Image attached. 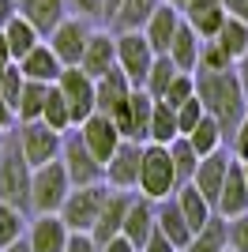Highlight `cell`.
<instances>
[{
	"label": "cell",
	"instance_id": "cell-1",
	"mask_svg": "<svg viewBox=\"0 0 248 252\" xmlns=\"http://www.w3.org/2000/svg\"><path fill=\"white\" fill-rule=\"evenodd\" d=\"M196 98L203 102V109L218 121L222 136H233V128L245 121L248 113V98L241 91L237 72H196Z\"/></svg>",
	"mask_w": 248,
	"mask_h": 252
},
{
	"label": "cell",
	"instance_id": "cell-2",
	"mask_svg": "<svg viewBox=\"0 0 248 252\" xmlns=\"http://www.w3.org/2000/svg\"><path fill=\"white\" fill-rule=\"evenodd\" d=\"M31 181H34V169L23 158L15 136L8 132L4 151H0V200L19 207V211H31Z\"/></svg>",
	"mask_w": 248,
	"mask_h": 252
},
{
	"label": "cell",
	"instance_id": "cell-3",
	"mask_svg": "<svg viewBox=\"0 0 248 252\" xmlns=\"http://www.w3.org/2000/svg\"><path fill=\"white\" fill-rule=\"evenodd\" d=\"M135 192H143L147 200H165L177 192V173L169 162V147L162 143H143V162H139V185Z\"/></svg>",
	"mask_w": 248,
	"mask_h": 252
},
{
	"label": "cell",
	"instance_id": "cell-4",
	"mask_svg": "<svg viewBox=\"0 0 248 252\" xmlns=\"http://www.w3.org/2000/svg\"><path fill=\"white\" fill-rule=\"evenodd\" d=\"M72 192V181H68V169H64L61 158H53L45 166L34 169V181H31V211L34 215H57L61 203L68 200Z\"/></svg>",
	"mask_w": 248,
	"mask_h": 252
},
{
	"label": "cell",
	"instance_id": "cell-5",
	"mask_svg": "<svg viewBox=\"0 0 248 252\" xmlns=\"http://www.w3.org/2000/svg\"><path fill=\"white\" fill-rule=\"evenodd\" d=\"M11 136L19 143L23 158L31 162V169L45 166L53 158H61V147H64V132L49 128L45 121H19V125L11 128Z\"/></svg>",
	"mask_w": 248,
	"mask_h": 252
},
{
	"label": "cell",
	"instance_id": "cell-6",
	"mask_svg": "<svg viewBox=\"0 0 248 252\" xmlns=\"http://www.w3.org/2000/svg\"><path fill=\"white\" fill-rule=\"evenodd\" d=\"M105 192H109L105 181H98V185H79V189L68 192V200L57 211L64 219V226H68V233H91L94 230V219H98V207H102Z\"/></svg>",
	"mask_w": 248,
	"mask_h": 252
},
{
	"label": "cell",
	"instance_id": "cell-7",
	"mask_svg": "<svg viewBox=\"0 0 248 252\" xmlns=\"http://www.w3.org/2000/svg\"><path fill=\"white\" fill-rule=\"evenodd\" d=\"M151 109H155V98L147 94L143 87H132L124 102H117L109 109L113 125L121 128L124 139H135V143H147V132H151Z\"/></svg>",
	"mask_w": 248,
	"mask_h": 252
},
{
	"label": "cell",
	"instance_id": "cell-8",
	"mask_svg": "<svg viewBox=\"0 0 248 252\" xmlns=\"http://www.w3.org/2000/svg\"><path fill=\"white\" fill-rule=\"evenodd\" d=\"M91 34H94L91 19H83V15H64V19L53 27V34L45 38V42H49V49L61 57L64 68H72V64L83 61V49H87V42H91Z\"/></svg>",
	"mask_w": 248,
	"mask_h": 252
},
{
	"label": "cell",
	"instance_id": "cell-9",
	"mask_svg": "<svg viewBox=\"0 0 248 252\" xmlns=\"http://www.w3.org/2000/svg\"><path fill=\"white\" fill-rule=\"evenodd\" d=\"M158 53L151 49V42L143 38V31H121L117 34V68L128 75L132 87H143L147 72H151V61Z\"/></svg>",
	"mask_w": 248,
	"mask_h": 252
},
{
	"label": "cell",
	"instance_id": "cell-10",
	"mask_svg": "<svg viewBox=\"0 0 248 252\" xmlns=\"http://www.w3.org/2000/svg\"><path fill=\"white\" fill-rule=\"evenodd\" d=\"M61 162H64V169H68V181H72V189L105 181V166H102V162H98V158H94L87 147H83V139H79V132H75V128H68V132H64Z\"/></svg>",
	"mask_w": 248,
	"mask_h": 252
},
{
	"label": "cell",
	"instance_id": "cell-11",
	"mask_svg": "<svg viewBox=\"0 0 248 252\" xmlns=\"http://www.w3.org/2000/svg\"><path fill=\"white\" fill-rule=\"evenodd\" d=\"M57 87H61L64 102H68V117H72V128H75V125H83V121H87V117L98 109V105H94V79L83 72L79 64L64 68L61 79H57Z\"/></svg>",
	"mask_w": 248,
	"mask_h": 252
},
{
	"label": "cell",
	"instance_id": "cell-12",
	"mask_svg": "<svg viewBox=\"0 0 248 252\" xmlns=\"http://www.w3.org/2000/svg\"><path fill=\"white\" fill-rule=\"evenodd\" d=\"M75 132H79V139H83V147L91 151L94 158H98V162H109V155H113L117 147H121V128L113 125V117L109 113H98V109H94L91 117H87V121H83V125H75Z\"/></svg>",
	"mask_w": 248,
	"mask_h": 252
},
{
	"label": "cell",
	"instance_id": "cell-13",
	"mask_svg": "<svg viewBox=\"0 0 248 252\" xmlns=\"http://www.w3.org/2000/svg\"><path fill=\"white\" fill-rule=\"evenodd\" d=\"M139 162H143V143L121 139V147L105 162V185H109V189L135 192V185H139Z\"/></svg>",
	"mask_w": 248,
	"mask_h": 252
},
{
	"label": "cell",
	"instance_id": "cell-14",
	"mask_svg": "<svg viewBox=\"0 0 248 252\" xmlns=\"http://www.w3.org/2000/svg\"><path fill=\"white\" fill-rule=\"evenodd\" d=\"M128 203H132V192H124V189H109V192H105L102 207H98V219H94V230H91V237L98 245H105L109 237H117V233L124 230Z\"/></svg>",
	"mask_w": 248,
	"mask_h": 252
},
{
	"label": "cell",
	"instance_id": "cell-15",
	"mask_svg": "<svg viewBox=\"0 0 248 252\" xmlns=\"http://www.w3.org/2000/svg\"><path fill=\"white\" fill-rule=\"evenodd\" d=\"M27 245L31 252H64L68 249V226L61 215H34L27 222Z\"/></svg>",
	"mask_w": 248,
	"mask_h": 252
},
{
	"label": "cell",
	"instance_id": "cell-16",
	"mask_svg": "<svg viewBox=\"0 0 248 252\" xmlns=\"http://www.w3.org/2000/svg\"><path fill=\"white\" fill-rule=\"evenodd\" d=\"M229 162H233V155H229L226 147H218V151H211V155H203V158H199V166H196L192 185L203 192V200L211 203V207L218 203V192H222V181H226Z\"/></svg>",
	"mask_w": 248,
	"mask_h": 252
},
{
	"label": "cell",
	"instance_id": "cell-17",
	"mask_svg": "<svg viewBox=\"0 0 248 252\" xmlns=\"http://www.w3.org/2000/svg\"><path fill=\"white\" fill-rule=\"evenodd\" d=\"M177 27H181V8L169 4V0H162L139 31H143V38L151 42V49H155V53H165V49H169V42H173V34H177Z\"/></svg>",
	"mask_w": 248,
	"mask_h": 252
},
{
	"label": "cell",
	"instance_id": "cell-18",
	"mask_svg": "<svg viewBox=\"0 0 248 252\" xmlns=\"http://www.w3.org/2000/svg\"><path fill=\"white\" fill-rule=\"evenodd\" d=\"M79 68L91 75V79H102L109 68H117V34H109V31H94V34H91V42H87V49H83Z\"/></svg>",
	"mask_w": 248,
	"mask_h": 252
},
{
	"label": "cell",
	"instance_id": "cell-19",
	"mask_svg": "<svg viewBox=\"0 0 248 252\" xmlns=\"http://www.w3.org/2000/svg\"><path fill=\"white\" fill-rule=\"evenodd\" d=\"M19 72H23V79H34V83H57L61 79V72H64V64H61V57L49 49V42L41 38L38 45H34L27 57H19Z\"/></svg>",
	"mask_w": 248,
	"mask_h": 252
},
{
	"label": "cell",
	"instance_id": "cell-20",
	"mask_svg": "<svg viewBox=\"0 0 248 252\" xmlns=\"http://www.w3.org/2000/svg\"><path fill=\"white\" fill-rule=\"evenodd\" d=\"M215 211L222 215V219H233V215L248 211V181H245V166H241L237 158H233L229 169H226V181H222V192H218Z\"/></svg>",
	"mask_w": 248,
	"mask_h": 252
},
{
	"label": "cell",
	"instance_id": "cell-21",
	"mask_svg": "<svg viewBox=\"0 0 248 252\" xmlns=\"http://www.w3.org/2000/svg\"><path fill=\"white\" fill-rule=\"evenodd\" d=\"M155 211L158 203L147 200L143 192L139 196H132V203H128V215H124V237L135 245V249H143L147 241H151V233H155Z\"/></svg>",
	"mask_w": 248,
	"mask_h": 252
},
{
	"label": "cell",
	"instance_id": "cell-22",
	"mask_svg": "<svg viewBox=\"0 0 248 252\" xmlns=\"http://www.w3.org/2000/svg\"><path fill=\"white\" fill-rule=\"evenodd\" d=\"M181 11H185V23L199 38H215V34L222 31V23L229 19L226 8H222V0H185Z\"/></svg>",
	"mask_w": 248,
	"mask_h": 252
},
{
	"label": "cell",
	"instance_id": "cell-23",
	"mask_svg": "<svg viewBox=\"0 0 248 252\" xmlns=\"http://www.w3.org/2000/svg\"><path fill=\"white\" fill-rule=\"evenodd\" d=\"M155 230L162 233L169 245H177V249H185V245L192 241V226H188V219L181 215V207H177L173 196L158 200V211H155Z\"/></svg>",
	"mask_w": 248,
	"mask_h": 252
},
{
	"label": "cell",
	"instance_id": "cell-24",
	"mask_svg": "<svg viewBox=\"0 0 248 252\" xmlns=\"http://www.w3.org/2000/svg\"><path fill=\"white\" fill-rule=\"evenodd\" d=\"M19 15L31 23L41 38H49L53 27L68 15V0H19Z\"/></svg>",
	"mask_w": 248,
	"mask_h": 252
},
{
	"label": "cell",
	"instance_id": "cell-25",
	"mask_svg": "<svg viewBox=\"0 0 248 252\" xmlns=\"http://www.w3.org/2000/svg\"><path fill=\"white\" fill-rule=\"evenodd\" d=\"M199 38L192 27L185 23V15H181V27H177L173 34V42H169V49H165V57L177 64V72H196V64H199Z\"/></svg>",
	"mask_w": 248,
	"mask_h": 252
},
{
	"label": "cell",
	"instance_id": "cell-26",
	"mask_svg": "<svg viewBox=\"0 0 248 252\" xmlns=\"http://www.w3.org/2000/svg\"><path fill=\"white\" fill-rule=\"evenodd\" d=\"M128 91H132V83H128V75L121 68H109L102 79H94V105H98V113H109L117 102L128 98Z\"/></svg>",
	"mask_w": 248,
	"mask_h": 252
},
{
	"label": "cell",
	"instance_id": "cell-27",
	"mask_svg": "<svg viewBox=\"0 0 248 252\" xmlns=\"http://www.w3.org/2000/svg\"><path fill=\"white\" fill-rule=\"evenodd\" d=\"M173 200H177V207H181V215L188 219L192 233H196L199 226H203V222L211 219V215H215V207H211V203L203 200V192H199L196 185H192V181H188V185H181V189L173 192Z\"/></svg>",
	"mask_w": 248,
	"mask_h": 252
},
{
	"label": "cell",
	"instance_id": "cell-28",
	"mask_svg": "<svg viewBox=\"0 0 248 252\" xmlns=\"http://www.w3.org/2000/svg\"><path fill=\"white\" fill-rule=\"evenodd\" d=\"M222 249H229L226 245V219L215 211V215L192 233V241H188L181 252H222Z\"/></svg>",
	"mask_w": 248,
	"mask_h": 252
},
{
	"label": "cell",
	"instance_id": "cell-29",
	"mask_svg": "<svg viewBox=\"0 0 248 252\" xmlns=\"http://www.w3.org/2000/svg\"><path fill=\"white\" fill-rule=\"evenodd\" d=\"M0 31H4V42H8V53H11V61H19V57H27V53H31L34 45L41 42V34L34 31V27H31L27 19H23V15H11V19L4 23Z\"/></svg>",
	"mask_w": 248,
	"mask_h": 252
},
{
	"label": "cell",
	"instance_id": "cell-30",
	"mask_svg": "<svg viewBox=\"0 0 248 252\" xmlns=\"http://www.w3.org/2000/svg\"><path fill=\"white\" fill-rule=\"evenodd\" d=\"M177 136H181V128H177V109L158 98L155 109H151V132H147V143H162V147H169Z\"/></svg>",
	"mask_w": 248,
	"mask_h": 252
},
{
	"label": "cell",
	"instance_id": "cell-31",
	"mask_svg": "<svg viewBox=\"0 0 248 252\" xmlns=\"http://www.w3.org/2000/svg\"><path fill=\"white\" fill-rule=\"evenodd\" d=\"M169 162H173V173H177V189H181V185H188V181L196 177L199 155H196V147H192V143H188L185 136H177L173 143H169Z\"/></svg>",
	"mask_w": 248,
	"mask_h": 252
},
{
	"label": "cell",
	"instance_id": "cell-32",
	"mask_svg": "<svg viewBox=\"0 0 248 252\" xmlns=\"http://www.w3.org/2000/svg\"><path fill=\"white\" fill-rule=\"evenodd\" d=\"M188 143L196 147V155L203 158V155H211V151H218V147H226V136H222V128H218V121L211 113H203V121H199L192 132H188Z\"/></svg>",
	"mask_w": 248,
	"mask_h": 252
},
{
	"label": "cell",
	"instance_id": "cell-33",
	"mask_svg": "<svg viewBox=\"0 0 248 252\" xmlns=\"http://www.w3.org/2000/svg\"><path fill=\"white\" fill-rule=\"evenodd\" d=\"M158 4H162V0H121V8H117V15H113V27L117 31H139Z\"/></svg>",
	"mask_w": 248,
	"mask_h": 252
},
{
	"label": "cell",
	"instance_id": "cell-34",
	"mask_svg": "<svg viewBox=\"0 0 248 252\" xmlns=\"http://www.w3.org/2000/svg\"><path fill=\"white\" fill-rule=\"evenodd\" d=\"M45 91H49V83H34V79H27L23 91H19V102H15V121H41Z\"/></svg>",
	"mask_w": 248,
	"mask_h": 252
},
{
	"label": "cell",
	"instance_id": "cell-35",
	"mask_svg": "<svg viewBox=\"0 0 248 252\" xmlns=\"http://www.w3.org/2000/svg\"><path fill=\"white\" fill-rule=\"evenodd\" d=\"M173 75H177V64L165 57V53H158L155 61H151V72H147V79H143V91L151 98H162L165 91H169V83H173Z\"/></svg>",
	"mask_w": 248,
	"mask_h": 252
},
{
	"label": "cell",
	"instance_id": "cell-36",
	"mask_svg": "<svg viewBox=\"0 0 248 252\" xmlns=\"http://www.w3.org/2000/svg\"><path fill=\"white\" fill-rule=\"evenodd\" d=\"M229 68H237V61L226 53V45L218 42V38H203V42H199L196 72H229Z\"/></svg>",
	"mask_w": 248,
	"mask_h": 252
},
{
	"label": "cell",
	"instance_id": "cell-37",
	"mask_svg": "<svg viewBox=\"0 0 248 252\" xmlns=\"http://www.w3.org/2000/svg\"><path fill=\"white\" fill-rule=\"evenodd\" d=\"M19 237H27V211L0 200V252L8 249V245H15Z\"/></svg>",
	"mask_w": 248,
	"mask_h": 252
},
{
	"label": "cell",
	"instance_id": "cell-38",
	"mask_svg": "<svg viewBox=\"0 0 248 252\" xmlns=\"http://www.w3.org/2000/svg\"><path fill=\"white\" fill-rule=\"evenodd\" d=\"M41 121L49 128H57V132H68L72 128V117H68V102H64L61 87L49 83V91H45V105H41Z\"/></svg>",
	"mask_w": 248,
	"mask_h": 252
},
{
	"label": "cell",
	"instance_id": "cell-39",
	"mask_svg": "<svg viewBox=\"0 0 248 252\" xmlns=\"http://www.w3.org/2000/svg\"><path fill=\"white\" fill-rule=\"evenodd\" d=\"M215 38L226 45V53L233 57V61H241V57L248 53V23L245 19H226V23H222V31H218Z\"/></svg>",
	"mask_w": 248,
	"mask_h": 252
},
{
	"label": "cell",
	"instance_id": "cell-40",
	"mask_svg": "<svg viewBox=\"0 0 248 252\" xmlns=\"http://www.w3.org/2000/svg\"><path fill=\"white\" fill-rule=\"evenodd\" d=\"M192 94H196V72H177L173 83H169V91L162 94V102H169L177 109V105H185Z\"/></svg>",
	"mask_w": 248,
	"mask_h": 252
},
{
	"label": "cell",
	"instance_id": "cell-41",
	"mask_svg": "<svg viewBox=\"0 0 248 252\" xmlns=\"http://www.w3.org/2000/svg\"><path fill=\"white\" fill-rule=\"evenodd\" d=\"M23 83H27V79H23L19 64L11 61L8 68L0 72V98H4V102H8L11 109H15V102H19V91H23Z\"/></svg>",
	"mask_w": 248,
	"mask_h": 252
},
{
	"label": "cell",
	"instance_id": "cell-42",
	"mask_svg": "<svg viewBox=\"0 0 248 252\" xmlns=\"http://www.w3.org/2000/svg\"><path fill=\"white\" fill-rule=\"evenodd\" d=\"M226 245L233 252H248V211L226 219Z\"/></svg>",
	"mask_w": 248,
	"mask_h": 252
},
{
	"label": "cell",
	"instance_id": "cell-43",
	"mask_svg": "<svg viewBox=\"0 0 248 252\" xmlns=\"http://www.w3.org/2000/svg\"><path fill=\"white\" fill-rule=\"evenodd\" d=\"M203 113H207V109H203V102H199L196 94L188 98L185 105H177V128H181V136H188V132L203 121Z\"/></svg>",
	"mask_w": 248,
	"mask_h": 252
},
{
	"label": "cell",
	"instance_id": "cell-44",
	"mask_svg": "<svg viewBox=\"0 0 248 252\" xmlns=\"http://www.w3.org/2000/svg\"><path fill=\"white\" fill-rule=\"evenodd\" d=\"M229 155L237 158V162H248V113L237 128H233V136H229Z\"/></svg>",
	"mask_w": 248,
	"mask_h": 252
},
{
	"label": "cell",
	"instance_id": "cell-45",
	"mask_svg": "<svg viewBox=\"0 0 248 252\" xmlns=\"http://www.w3.org/2000/svg\"><path fill=\"white\" fill-rule=\"evenodd\" d=\"M68 11L83 19H102V0H68Z\"/></svg>",
	"mask_w": 248,
	"mask_h": 252
},
{
	"label": "cell",
	"instance_id": "cell-46",
	"mask_svg": "<svg viewBox=\"0 0 248 252\" xmlns=\"http://www.w3.org/2000/svg\"><path fill=\"white\" fill-rule=\"evenodd\" d=\"M64 252H102V249H98V241L91 233H68V249Z\"/></svg>",
	"mask_w": 248,
	"mask_h": 252
},
{
	"label": "cell",
	"instance_id": "cell-47",
	"mask_svg": "<svg viewBox=\"0 0 248 252\" xmlns=\"http://www.w3.org/2000/svg\"><path fill=\"white\" fill-rule=\"evenodd\" d=\"M98 249H102V252H139V249H135L132 241H128V237H124V233L109 237V241H105V245H98Z\"/></svg>",
	"mask_w": 248,
	"mask_h": 252
},
{
	"label": "cell",
	"instance_id": "cell-48",
	"mask_svg": "<svg viewBox=\"0 0 248 252\" xmlns=\"http://www.w3.org/2000/svg\"><path fill=\"white\" fill-rule=\"evenodd\" d=\"M139 252H181V249H177V245H169V241L162 237V233L155 230V233H151V241H147Z\"/></svg>",
	"mask_w": 248,
	"mask_h": 252
},
{
	"label": "cell",
	"instance_id": "cell-49",
	"mask_svg": "<svg viewBox=\"0 0 248 252\" xmlns=\"http://www.w3.org/2000/svg\"><path fill=\"white\" fill-rule=\"evenodd\" d=\"M222 8H226L229 19H245L248 23V0H222Z\"/></svg>",
	"mask_w": 248,
	"mask_h": 252
},
{
	"label": "cell",
	"instance_id": "cell-50",
	"mask_svg": "<svg viewBox=\"0 0 248 252\" xmlns=\"http://www.w3.org/2000/svg\"><path fill=\"white\" fill-rule=\"evenodd\" d=\"M15 125H19V121H15V109H11V105L0 98V132H11Z\"/></svg>",
	"mask_w": 248,
	"mask_h": 252
},
{
	"label": "cell",
	"instance_id": "cell-51",
	"mask_svg": "<svg viewBox=\"0 0 248 252\" xmlns=\"http://www.w3.org/2000/svg\"><path fill=\"white\" fill-rule=\"evenodd\" d=\"M11 15H19V0H0V27H4Z\"/></svg>",
	"mask_w": 248,
	"mask_h": 252
},
{
	"label": "cell",
	"instance_id": "cell-52",
	"mask_svg": "<svg viewBox=\"0 0 248 252\" xmlns=\"http://www.w3.org/2000/svg\"><path fill=\"white\" fill-rule=\"evenodd\" d=\"M233 72H237V79H241V91H245V98H248V53L237 61V68H233Z\"/></svg>",
	"mask_w": 248,
	"mask_h": 252
},
{
	"label": "cell",
	"instance_id": "cell-53",
	"mask_svg": "<svg viewBox=\"0 0 248 252\" xmlns=\"http://www.w3.org/2000/svg\"><path fill=\"white\" fill-rule=\"evenodd\" d=\"M117 8H121V0H102V19H105V23H113Z\"/></svg>",
	"mask_w": 248,
	"mask_h": 252
},
{
	"label": "cell",
	"instance_id": "cell-54",
	"mask_svg": "<svg viewBox=\"0 0 248 252\" xmlns=\"http://www.w3.org/2000/svg\"><path fill=\"white\" fill-rule=\"evenodd\" d=\"M4 252H31V245H27V237H19V241H15V245H8Z\"/></svg>",
	"mask_w": 248,
	"mask_h": 252
},
{
	"label": "cell",
	"instance_id": "cell-55",
	"mask_svg": "<svg viewBox=\"0 0 248 252\" xmlns=\"http://www.w3.org/2000/svg\"><path fill=\"white\" fill-rule=\"evenodd\" d=\"M4 139H8V132H0V151H4Z\"/></svg>",
	"mask_w": 248,
	"mask_h": 252
},
{
	"label": "cell",
	"instance_id": "cell-56",
	"mask_svg": "<svg viewBox=\"0 0 248 252\" xmlns=\"http://www.w3.org/2000/svg\"><path fill=\"white\" fill-rule=\"evenodd\" d=\"M241 166H245V181H248V162H241Z\"/></svg>",
	"mask_w": 248,
	"mask_h": 252
},
{
	"label": "cell",
	"instance_id": "cell-57",
	"mask_svg": "<svg viewBox=\"0 0 248 252\" xmlns=\"http://www.w3.org/2000/svg\"><path fill=\"white\" fill-rule=\"evenodd\" d=\"M169 4H177V8H181V4H185V0H169Z\"/></svg>",
	"mask_w": 248,
	"mask_h": 252
},
{
	"label": "cell",
	"instance_id": "cell-58",
	"mask_svg": "<svg viewBox=\"0 0 248 252\" xmlns=\"http://www.w3.org/2000/svg\"><path fill=\"white\" fill-rule=\"evenodd\" d=\"M222 252H233V249H222Z\"/></svg>",
	"mask_w": 248,
	"mask_h": 252
}]
</instances>
